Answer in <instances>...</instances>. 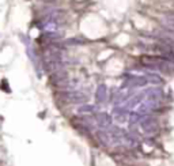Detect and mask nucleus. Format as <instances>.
<instances>
[{
    "mask_svg": "<svg viewBox=\"0 0 174 166\" xmlns=\"http://www.w3.org/2000/svg\"><path fill=\"white\" fill-rule=\"evenodd\" d=\"M97 123H98V125L102 127V128L109 127L110 125V117L105 113H100L98 116H97Z\"/></svg>",
    "mask_w": 174,
    "mask_h": 166,
    "instance_id": "1",
    "label": "nucleus"
},
{
    "mask_svg": "<svg viewBox=\"0 0 174 166\" xmlns=\"http://www.w3.org/2000/svg\"><path fill=\"white\" fill-rule=\"evenodd\" d=\"M67 42L68 44H83L84 41H83V40H68Z\"/></svg>",
    "mask_w": 174,
    "mask_h": 166,
    "instance_id": "3",
    "label": "nucleus"
},
{
    "mask_svg": "<svg viewBox=\"0 0 174 166\" xmlns=\"http://www.w3.org/2000/svg\"><path fill=\"white\" fill-rule=\"evenodd\" d=\"M105 97H106V87L103 85H101L98 87V91H97V101L102 102V101H105Z\"/></svg>",
    "mask_w": 174,
    "mask_h": 166,
    "instance_id": "2",
    "label": "nucleus"
}]
</instances>
